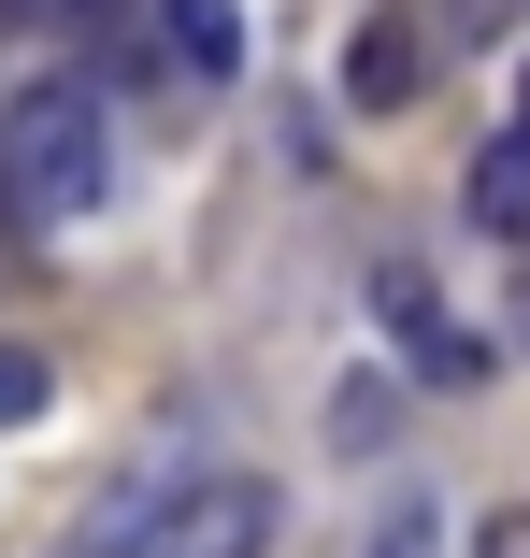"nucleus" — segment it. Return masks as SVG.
I'll return each mask as SVG.
<instances>
[{
    "label": "nucleus",
    "mask_w": 530,
    "mask_h": 558,
    "mask_svg": "<svg viewBox=\"0 0 530 558\" xmlns=\"http://www.w3.org/2000/svg\"><path fill=\"white\" fill-rule=\"evenodd\" d=\"M158 29H172L186 72H230V58H244V15H230V0H158Z\"/></svg>",
    "instance_id": "obj_6"
},
{
    "label": "nucleus",
    "mask_w": 530,
    "mask_h": 558,
    "mask_svg": "<svg viewBox=\"0 0 530 558\" xmlns=\"http://www.w3.org/2000/svg\"><path fill=\"white\" fill-rule=\"evenodd\" d=\"M273 544V487L258 473H144L130 501H100L72 558H258Z\"/></svg>",
    "instance_id": "obj_2"
},
{
    "label": "nucleus",
    "mask_w": 530,
    "mask_h": 558,
    "mask_svg": "<svg viewBox=\"0 0 530 558\" xmlns=\"http://www.w3.org/2000/svg\"><path fill=\"white\" fill-rule=\"evenodd\" d=\"M473 558H530V501H502V515L473 530Z\"/></svg>",
    "instance_id": "obj_8"
},
{
    "label": "nucleus",
    "mask_w": 530,
    "mask_h": 558,
    "mask_svg": "<svg viewBox=\"0 0 530 558\" xmlns=\"http://www.w3.org/2000/svg\"><path fill=\"white\" fill-rule=\"evenodd\" d=\"M0 201L29 230H72V215L116 201V116H100L86 72H44V86L0 100Z\"/></svg>",
    "instance_id": "obj_1"
},
{
    "label": "nucleus",
    "mask_w": 530,
    "mask_h": 558,
    "mask_svg": "<svg viewBox=\"0 0 530 558\" xmlns=\"http://www.w3.org/2000/svg\"><path fill=\"white\" fill-rule=\"evenodd\" d=\"M373 315H387V344H401V373H415V387H487V359H502L487 329H459V315H445V287L415 272V258H373Z\"/></svg>",
    "instance_id": "obj_3"
},
{
    "label": "nucleus",
    "mask_w": 530,
    "mask_h": 558,
    "mask_svg": "<svg viewBox=\"0 0 530 558\" xmlns=\"http://www.w3.org/2000/svg\"><path fill=\"white\" fill-rule=\"evenodd\" d=\"M502 15H530V0H459V44H487Z\"/></svg>",
    "instance_id": "obj_9"
},
{
    "label": "nucleus",
    "mask_w": 530,
    "mask_h": 558,
    "mask_svg": "<svg viewBox=\"0 0 530 558\" xmlns=\"http://www.w3.org/2000/svg\"><path fill=\"white\" fill-rule=\"evenodd\" d=\"M516 344H530V287H516Z\"/></svg>",
    "instance_id": "obj_12"
},
{
    "label": "nucleus",
    "mask_w": 530,
    "mask_h": 558,
    "mask_svg": "<svg viewBox=\"0 0 530 558\" xmlns=\"http://www.w3.org/2000/svg\"><path fill=\"white\" fill-rule=\"evenodd\" d=\"M516 130H530V86H516Z\"/></svg>",
    "instance_id": "obj_13"
},
{
    "label": "nucleus",
    "mask_w": 530,
    "mask_h": 558,
    "mask_svg": "<svg viewBox=\"0 0 530 558\" xmlns=\"http://www.w3.org/2000/svg\"><path fill=\"white\" fill-rule=\"evenodd\" d=\"M445 58H459V29L431 15V0H387V15H359V44H345V100L359 116H415Z\"/></svg>",
    "instance_id": "obj_4"
},
{
    "label": "nucleus",
    "mask_w": 530,
    "mask_h": 558,
    "mask_svg": "<svg viewBox=\"0 0 530 558\" xmlns=\"http://www.w3.org/2000/svg\"><path fill=\"white\" fill-rule=\"evenodd\" d=\"M44 401H58V387H44V359H29V344H0V429H29Z\"/></svg>",
    "instance_id": "obj_7"
},
{
    "label": "nucleus",
    "mask_w": 530,
    "mask_h": 558,
    "mask_svg": "<svg viewBox=\"0 0 530 558\" xmlns=\"http://www.w3.org/2000/svg\"><path fill=\"white\" fill-rule=\"evenodd\" d=\"M15 29H29V0H0V44H15Z\"/></svg>",
    "instance_id": "obj_10"
},
{
    "label": "nucleus",
    "mask_w": 530,
    "mask_h": 558,
    "mask_svg": "<svg viewBox=\"0 0 530 558\" xmlns=\"http://www.w3.org/2000/svg\"><path fill=\"white\" fill-rule=\"evenodd\" d=\"M15 230H29V215H15V201H0V244H15Z\"/></svg>",
    "instance_id": "obj_11"
},
{
    "label": "nucleus",
    "mask_w": 530,
    "mask_h": 558,
    "mask_svg": "<svg viewBox=\"0 0 530 558\" xmlns=\"http://www.w3.org/2000/svg\"><path fill=\"white\" fill-rule=\"evenodd\" d=\"M473 230H502V244H530V130H502V144L473 158Z\"/></svg>",
    "instance_id": "obj_5"
}]
</instances>
